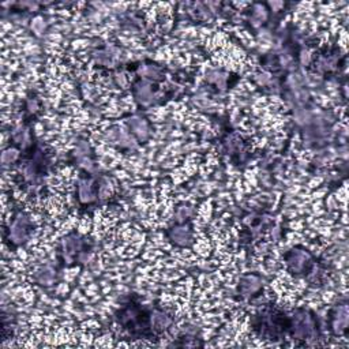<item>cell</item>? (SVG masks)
<instances>
[{
    "label": "cell",
    "instance_id": "obj_8",
    "mask_svg": "<svg viewBox=\"0 0 349 349\" xmlns=\"http://www.w3.org/2000/svg\"><path fill=\"white\" fill-rule=\"evenodd\" d=\"M130 128H131V131L134 132L139 139H145L146 136H148V134H149L148 123H146L143 119H138V118L131 119V122H130Z\"/></svg>",
    "mask_w": 349,
    "mask_h": 349
},
{
    "label": "cell",
    "instance_id": "obj_4",
    "mask_svg": "<svg viewBox=\"0 0 349 349\" xmlns=\"http://www.w3.org/2000/svg\"><path fill=\"white\" fill-rule=\"evenodd\" d=\"M333 329L336 330V333H342L348 326V310H346V306L342 304V306H338V308H336L334 311V316H333Z\"/></svg>",
    "mask_w": 349,
    "mask_h": 349
},
{
    "label": "cell",
    "instance_id": "obj_7",
    "mask_svg": "<svg viewBox=\"0 0 349 349\" xmlns=\"http://www.w3.org/2000/svg\"><path fill=\"white\" fill-rule=\"evenodd\" d=\"M170 239L179 246H188L191 243V230L186 226H179L170 230Z\"/></svg>",
    "mask_w": 349,
    "mask_h": 349
},
{
    "label": "cell",
    "instance_id": "obj_11",
    "mask_svg": "<svg viewBox=\"0 0 349 349\" xmlns=\"http://www.w3.org/2000/svg\"><path fill=\"white\" fill-rule=\"evenodd\" d=\"M136 97H138V100H141L143 104H146V102H149L152 100V90L148 86H141L139 89L136 90Z\"/></svg>",
    "mask_w": 349,
    "mask_h": 349
},
{
    "label": "cell",
    "instance_id": "obj_12",
    "mask_svg": "<svg viewBox=\"0 0 349 349\" xmlns=\"http://www.w3.org/2000/svg\"><path fill=\"white\" fill-rule=\"evenodd\" d=\"M45 27H47V23L44 21V18L37 17L32 21V30H33L36 34H43Z\"/></svg>",
    "mask_w": 349,
    "mask_h": 349
},
{
    "label": "cell",
    "instance_id": "obj_6",
    "mask_svg": "<svg viewBox=\"0 0 349 349\" xmlns=\"http://www.w3.org/2000/svg\"><path fill=\"white\" fill-rule=\"evenodd\" d=\"M78 196L83 203L92 202L94 199V190H93V180L83 179L79 182L78 186Z\"/></svg>",
    "mask_w": 349,
    "mask_h": 349
},
{
    "label": "cell",
    "instance_id": "obj_9",
    "mask_svg": "<svg viewBox=\"0 0 349 349\" xmlns=\"http://www.w3.org/2000/svg\"><path fill=\"white\" fill-rule=\"evenodd\" d=\"M37 281L43 285H51L55 281V272L51 268H44L37 273Z\"/></svg>",
    "mask_w": 349,
    "mask_h": 349
},
{
    "label": "cell",
    "instance_id": "obj_10",
    "mask_svg": "<svg viewBox=\"0 0 349 349\" xmlns=\"http://www.w3.org/2000/svg\"><path fill=\"white\" fill-rule=\"evenodd\" d=\"M17 158L18 150L15 149H7L3 152V154H2V162H3V165H10V164H13Z\"/></svg>",
    "mask_w": 349,
    "mask_h": 349
},
{
    "label": "cell",
    "instance_id": "obj_13",
    "mask_svg": "<svg viewBox=\"0 0 349 349\" xmlns=\"http://www.w3.org/2000/svg\"><path fill=\"white\" fill-rule=\"evenodd\" d=\"M141 73L145 75V77L148 78H158V75H160V70H158L157 67H154V66H145V68L142 70L141 68Z\"/></svg>",
    "mask_w": 349,
    "mask_h": 349
},
{
    "label": "cell",
    "instance_id": "obj_5",
    "mask_svg": "<svg viewBox=\"0 0 349 349\" xmlns=\"http://www.w3.org/2000/svg\"><path fill=\"white\" fill-rule=\"evenodd\" d=\"M260 288L259 278L255 276L244 277L239 285V290L242 292L243 296H250L251 294H255L256 290Z\"/></svg>",
    "mask_w": 349,
    "mask_h": 349
},
{
    "label": "cell",
    "instance_id": "obj_1",
    "mask_svg": "<svg viewBox=\"0 0 349 349\" xmlns=\"http://www.w3.org/2000/svg\"><path fill=\"white\" fill-rule=\"evenodd\" d=\"M316 332H318V326L315 319L307 311H299L296 315L290 318L289 333L296 340L314 338L316 336Z\"/></svg>",
    "mask_w": 349,
    "mask_h": 349
},
{
    "label": "cell",
    "instance_id": "obj_2",
    "mask_svg": "<svg viewBox=\"0 0 349 349\" xmlns=\"http://www.w3.org/2000/svg\"><path fill=\"white\" fill-rule=\"evenodd\" d=\"M288 268L294 274H306L311 268V256L307 251L303 250H292L289 255L286 256Z\"/></svg>",
    "mask_w": 349,
    "mask_h": 349
},
{
    "label": "cell",
    "instance_id": "obj_3",
    "mask_svg": "<svg viewBox=\"0 0 349 349\" xmlns=\"http://www.w3.org/2000/svg\"><path fill=\"white\" fill-rule=\"evenodd\" d=\"M29 238V220L25 214H19L10 226V239L15 244H22Z\"/></svg>",
    "mask_w": 349,
    "mask_h": 349
}]
</instances>
